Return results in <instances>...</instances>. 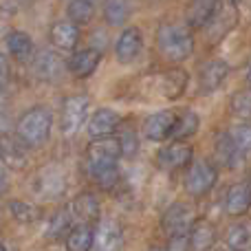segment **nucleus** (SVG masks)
<instances>
[{
	"instance_id": "nucleus-35",
	"label": "nucleus",
	"mask_w": 251,
	"mask_h": 251,
	"mask_svg": "<svg viewBox=\"0 0 251 251\" xmlns=\"http://www.w3.org/2000/svg\"><path fill=\"white\" fill-rule=\"evenodd\" d=\"M187 247H190V234H181L170 238V247L165 251H187Z\"/></svg>"
},
{
	"instance_id": "nucleus-3",
	"label": "nucleus",
	"mask_w": 251,
	"mask_h": 251,
	"mask_svg": "<svg viewBox=\"0 0 251 251\" xmlns=\"http://www.w3.org/2000/svg\"><path fill=\"white\" fill-rule=\"evenodd\" d=\"M53 126V115L49 108L35 106V108L26 110L16 124V134L25 146H40L49 139Z\"/></svg>"
},
{
	"instance_id": "nucleus-18",
	"label": "nucleus",
	"mask_w": 251,
	"mask_h": 251,
	"mask_svg": "<svg viewBox=\"0 0 251 251\" xmlns=\"http://www.w3.org/2000/svg\"><path fill=\"white\" fill-rule=\"evenodd\" d=\"M71 209H73V216L84 221L86 225L100 221V201H97V196L91 194V192H84V194L75 196Z\"/></svg>"
},
{
	"instance_id": "nucleus-8",
	"label": "nucleus",
	"mask_w": 251,
	"mask_h": 251,
	"mask_svg": "<svg viewBox=\"0 0 251 251\" xmlns=\"http://www.w3.org/2000/svg\"><path fill=\"white\" fill-rule=\"evenodd\" d=\"M236 25V9L234 4H221L218 7V11L214 13V18L205 25V35H207V40L212 44L221 42L223 38H225L227 33H229L231 29H234Z\"/></svg>"
},
{
	"instance_id": "nucleus-11",
	"label": "nucleus",
	"mask_w": 251,
	"mask_h": 251,
	"mask_svg": "<svg viewBox=\"0 0 251 251\" xmlns=\"http://www.w3.org/2000/svg\"><path fill=\"white\" fill-rule=\"evenodd\" d=\"M225 209L229 216H245L251 209V181H240L229 187L225 199Z\"/></svg>"
},
{
	"instance_id": "nucleus-16",
	"label": "nucleus",
	"mask_w": 251,
	"mask_h": 251,
	"mask_svg": "<svg viewBox=\"0 0 251 251\" xmlns=\"http://www.w3.org/2000/svg\"><path fill=\"white\" fill-rule=\"evenodd\" d=\"M101 60V53L97 49H82V51L73 53L69 60V71L75 75V77H88L93 71L97 69Z\"/></svg>"
},
{
	"instance_id": "nucleus-34",
	"label": "nucleus",
	"mask_w": 251,
	"mask_h": 251,
	"mask_svg": "<svg viewBox=\"0 0 251 251\" xmlns=\"http://www.w3.org/2000/svg\"><path fill=\"white\" fill-rule=\"evenodd\" d=\"M122 141V148H124V154L126 156H134L137 154V148H139V141H137V134L132 132V128H126L119 137Z\"/></svg>"
},
{
	"instance_id": "nucleus-20",
	"label": "nucleus",
	"mask_w": 251,
	"mask_h": 251,
	"mask_svg": "<svg viewBox=\"0 0 251 251\" xmlns=\"http://www.w3.org/2000/svg\"><path fill=\"white\" fill-rule=\"evenodd\" d=\"M216 243V229L207 221H196L190 229V247L194 251H207Z\"/></svg>"
},
{
	"instance_id": "nucleus-15",
	"label": "nucleus",
	"mask_w": 251,
	"mask_h": 251,
	"mask_svg": "<svg viewBox=\"0 0 251 251\" xmlns=\"http://www.w3.org/2000/svg\"><path fill=\"white\" fill-rule=\"evenodd\" d=\"M227 75H229V64L225 60H212L201 69V88L207 93L216 91L225 84Z\"/></svg>"
},
{
	"instance_id": "nucleus-39",
	"label": "nucleus",
	"mask_w": 251,
	"mask_h": 251,
	"mask_svg": "<svg viewBox=\"0 0 251 251\" xmlns=\"http://www.w3.org/2000/svg\"><path fill=\"white\" fill-rule=\"evenodd\" d=\"M152 251H165V249H159V247H154V249H152Z\"/></svg>"
},
{
	"instance_id": "nucleus-12",
	"label": "nucleus",
	"mask_w": 251,
	"mask_h": 251,
	"mask_svg": "<svg viewBox=\"0 0 251 251\" xmlns=\"http://www.w3.org/2000/svg\"><path fill=\"white\" fill-rule=\"evenodd\" d=\"M119 124H122V119H119V115L115 113V110L100 108L97 113L91 115V119H88V134H91L93 139L110 137V134L119 128Z\"/></svg>"
},
{
	"instance_id": "nucleus-32",
	"label": "nucleus",
	"mask_w": 251,
	"mask_h": 251,
	"mask_svg": "<svg viewBox=\"0 0 251 251\" xmlns=\"http://www.w3.org/2000/svg\"><path fill=\"white\" fill-rule=\"evenodd\" d=\"M11 214L16 216V221L20 223H33L38 218V209L29 203H22V201H11Z\"/></svg>"
},
{
	"instance_id": "nucleus-2",
	"label": "nucleus",
	"mask_w": 251,
	"mask_h": 251,
	"mask_svg": "<svg viewBox=\"0 0 251 251\" xmlns=\"http://www.w3.org/2000/svg\"><path fill=\"white\" fill-rule=\"evenodd\" d=\"M187 86V73L183 69H170L161 73H152L141 79V91L148 97L161 100H178Z\"/></svg>"
},
{
	"instance_id": "nucleus-38",
	"label": "nucleus",
	"mask_w": 251,
	"mask_h": 251,
	"mask_svg": "<svg viewBox=\"0 0 251 251\" xmlns=\"http://www.w3.org/2000/svg\"><path fill=\"white\" fill-rule=\"evenodd\" d=\"M0 251H7V249H4V245H2V243H0Z\"/></svg>"
},
{
	"instance_id": "nucleus-37",
	"label": "nucleus",
	"mask_w": 251,
	"mask_h": 251,
	"mask_svg": "<svg viewBox=\"0 0 251 251\" xmlns=\"http://www.w3.org/2000/svg\"><path fill=\"white\" fill-rule=\"evenodd\" d=\"M2 71H4V66H2V57H0V79H2Z\"/></svg>"
},
{
	"instance_id": "nucleus-27",
	"label": "nucleus",
	"mask_w": 251,
	"mask_h": 251,
	"mask_svg": "<svg viewBox=\"0 0 251 251\" xmlns=\"http://www.w3.org/2000/svg\"><path fill=\"white\" fill-rule=\"evenodd\" d=\"M104 16H106V22L113 26H119L128 20L130 16V4L128 0H106L104 4Z\"/></svg>"
},
{
	"instance_id": "nucleus-9",
	"label": "nucleus",
	"mask_w": 251,
	"mask_h": 251,
	"mask_svg": "<svg viewBox=\"0 0 251 251\" xmlns=\"http://www.w3.org/2000/svg\"><path fill=\"white\" fill-rule=\"evenodd\" d=\"M192 146L183 141H174L170 146H165L163 150H159L156 154V165L161 170H178V168H185V165L192 163Z\"/></svg>"
},
{
	"instance_id": "nucleus-25",
	"label": "nucleus",
	"mask_w": 251,
	"mask_h": 251,
	"mask_svg": "<svg viewBox=\"0 0 251 251\" xmlns=\"http://www.w3.org/2000/svg\"><path fill=\"white\" fill-rule=\"evenodd\" d=\"M196 130H199V115L192 113V110H185L183 115L176 117V124H174L170 137H172L174 141H185L187 137L196 134Z\"/></svg>"
},
{
	"instance_id": "nucleus-23",
	"label": "nucleus",
	"mask_w": 251,
	"mask_h": 251,
	"mask_svg": "<svg viewBox=\"0 0 251 251\" xmlns=\"http://www.w3.org/2000/svg\"><path fill=\"white\" fill-rule=\"evenodd\" d=\"M7 49L16 60H29L33 53V40L25 31H11L7 35Z\"/></svg>"
},
{
	"instance_id": "nucleus-1",
	"label": "nucleus",
	"mask_w": 251,
	"mask_h": 251,
	"mask_svg": "<svg viewBox=\"0 0 251 251\" xmlns=\"http://www.w3.org/2000/svg\"><path fill=\"white\" fill-rule=\"evenodd\" d=\"M156 47L170 62H181L194 51V35L183 25H161L156 31Z\"/></svg>"
},
{
	"instance_id": "nucleus-26",
	"label": "nucleus",
	"mask_w": 251,
	"mask_h": 251,
	"mask_svg": "<svg viewBox=\"0 0 251 251\" xmlns=\"http://www.w3.org/2000/svg\"><path fill=\"white\" fill-rule=\"evenodd\" d=\"M35 71L42 79H55L62 71V62L57 60L55 53L51 51H42L35 57Z\"/></svg>"
},
{
	"instance_id": "nucleus-19",
	"label": "nucleus",
	"mask_w": 251,
	"mask_h": 251,
	"mask_svg": "<svg viewBox=\"0 0 251 251\" xmlns=\"http://www.w3.org/2000/svg\"><path fill=\"white\" fill-rule=\"evenodd\" d=\"M218 7H221V0H192L187 20H190V25L194 29H205V25L214 18Z\"/></svg>"
},
{
	"instance_id": "nucleus-31",
	"label": "nucleus",
	"mask_w": 251,
	"mask_h": 251,
	"mask_svg": "<svg viewBox=\"0 0 251 251\" xmlns=\"http://www.w3.org/2000/svg\"><path fill=\"white\" fill-rule=\"evenodd\" d=\"M229 134L243 154H251V122L236 124L234 128L229 130Z\"/></svg>"
},
{
	"instance_id": "nucleus-5",
	"label": "nucleus",
	"mask_w": 251,
	"mask_h": 251,
	"mask_svg": "<svg viewBox=\"0 0 251 251\" xmlns=\"http://www.w3.org/2000/svg\"><path fill=\"white\" fill-rule=\"evenodd\" d=\"M216 178H218V172H216V168H214L209 161H205V159L194 161V163L190 165V170H187V174H185L187 194H192V196L207 194V192L214 187Z\"/></svg>"
},
{
	"instance_id": "nucleus-14",
	"label": "nucleus",
	"mask_w": 251,
	"mask_h": 251,
	"mask_svg": "<svg viewBox=\"0 0 251 251\" xmlns=\"http://www.w3.org/2000/svg\"><path fill=\"white\" fill-rule=\"evenodd\" d=\"M141 44H143V38H141V31L137 26H128L122 35H119L117 44H115V53H117V60L119 62H130L139 55L141 51Z\"/></svg>"
},
{
	"instance_id": "nucleus-29",
	"label": "nucleus",
	"mask_w": 251,
	"mask_h": 251,
	"mask_svg": "<svg viewBox=\"0 0 251 251\" xmlns=\"http://www.w3.org/2000/svg\"><path fill=\"white\" fill-rule=\"evenodd\" d=\"M88 174H91V178L101 187V190H113V187L119 183V170H117V165H106V168L88 170Z\"/></svg>"
},
{
	"instance_id": "nucleus-36",
	"label": "nucleus",
	"mask_w": 251,
	"mask_h": 251,
	"mask_svg": "<svg viewBox=\"0 0 251 251\" xmlns=\"http://www.w3.org/2000/svg\"><path fill=\"white\" fill-rule=\"evenodd\" d=\"M247 84H249V88H251V60H249V66H247Z\"/></svg>"
},
{
	"instance_id": "nucleus-28",
	"label": "nucleus",
	"mask_w": 251,
	"mask_h": 251,
	"mask_svg": "<svg viewBox=\"0 0 251 251\" xmlns=\"http://www.w3.org/2000/svg\"><path fill=\"white\" fill-rule=\"evenodd\" d=\"M229 110L243 122H251V88L247 91H238L231 95L229 100Z\"/></svg>"
},
{
	"instance_id": "nucleus-6",
	"label": "nucleus",
	"mask_w": 251,
	"mask_h": 251,
	"mask_svg": "<svg viewBox=\"0 0 251 251\" xmlns=\"http://www.w3.org/2000/svg\"><path fill=\"white\" fill-rule=\"evenodd\" d=\"M88 117V97L86 95H73L62 106V132L66 137H73L82 124Z\"/></svg>"
},
{
	"instance_id": "nucleus-21",
	"label": "nucleus",
	"mask_w": 251,
	"mask_h": 251,
	"mask_svg": "<svg viewBox=\"0 0 251 251\" xmlns=\"http://www.w3.org/2000/svg\"><path fill=\"white\" fill-rule=\"evenodd\" d=\"M216 156H218V161H221L225 168H236L238 161H240V156H243V152H240L238 146L234 143L231 134L221 132L216 137Z\"/></svg>"
},
{
	"instance_id": "nucleus-17",
	"label": "nucleus",
	"mask_w": 251,
	"mask_h": 251,
	"mask_svg": "<svg viewBox=\"0 0 251 251\" xmlns=\"http://www.w3.org/2000/svg\"><path fill=\"white\" fill-rule=\"evenodd\" d=\"M97 251H119L124 245V231L115 221H104L95 234Z\"/></svg>"
},
{
	"instance_id": "nucleus-40",
	"label": "nucleus",
	"mask_w": 251,
	"mask_h": 251,
	"mask_svg": "<svg viewBox=\"0 0 251 251\" xmlns=\"http://www.w3.org/2000/svg\"><path fill=\"white\" fill-rule=\"evenodd\" d=\"M0 159H2V152H0Z\"/></svg>"
},
{
	"instance_id": "nucleus-13",
	"label": "nucleus",
	"mask_w": 251,
	"mask_h": 251,
	"mask_svg": "<svg viewBox=\"0 0 251 251\" xmlns=\"http://www.w3.org/2000/svg\"><path fill=\"white\" fill-rule=\"evenodd\" d=\"M77 40H79V31L77 25L71 20H60L51 26V44L57 49V51H73L77 47Z\"/></svg>"
},
{
	"instance_id": "nucleus-4",
	"label": "nucleus",
	"mask_w": 251,
	"mask_h": 251,
	"mask_svg": "<svg viewBox=\"0 0 251 251\" xmlns=\"http://www.w3.org/2000/svg\"><path fill=\"white\" fill-rule=\"evenodd\" d=\"M122 154H124V148L119 139H115V137L93 139L86 148V165H88V170L117 165Z\"/></svg>"
},
{
	"instance_id": "nucleus-33",
	"label": "nucleus",
	"mask_w": 251,
	"mask_h": 251,
	"mask_svg": "<svg viewBox=\"0 0 251 251\" xmlns=\"http://www.w3.org/2000/svg\"><path fill=\"white\" fill-rule=\"evenodd\" d=\"M69 223L71 221H69V214H66V212L55 214V216H53V221H51V225H49V236H53V238H60V236L66 231Z\"/></svg>"
},
{
	"instance_id": "nucleus-22",
	"label": "nucleus",
	"mask_w": 251,
	"mask_h": 251,
	"mask_svg": "<svg viewBox=\"0 0 251 251\" xmlns=\"http://www.w3.org/2000/svg\"><path fill=\"white\" fill-rule=\"evenodd\" d=\"M93 245H95V231L86 223L71 229L66 236V249L69 251H91Z\"/></svg>"
},
{
	"instance_id": "nucleus-30",
	"label": "nucleus",
	"mask_w": 251,
	"mask_h": 251,
	"mask_svg": "<svg viewBox=\"0 0 251 251\" xmlns=\"http://www.w3.org/2000/svg\"><path fill=\"white\" fill-rule=\"evenodd\" d=\"M69 18L75 25H88L93 18V2L91 0H71L69 2Z\"/></svg>"
},
{
	"instance_id": "nucleus-24",
	"label": "nucleus",
	"mask_w": 251,
	"mask_h": 251,
	"mask_svg": "<svg viewBox=\"0 0 251 251\" xmlns=\"http://www.w3.org/2000/svg\"><path fill=\"white\" fill-rule=\"evenodd\" d=\"M227 245L231 251H251V225L236 223L227 231Z\"/></svg>"
},
{
	"instance_id": "nucleus-10",
	"label": "nucleus",
	"mask_w": 251,
	"mask_h": 251,
	"mask_svg": "<svg viewBox=\"0 0 251 251\" xmlns=\"http://www.w3.org/2000/svg\"><path fill=\"white\" fill-rule=\"evenodd\" d=\"M176 117L172 110H159V113L150 115V117L143 122V134H146L150 141H163L172 134V128L176 124Z\"/></svg>"
},
{
	"instance_id": "nucleus-7",
	"label": "nucleus",
	"mask_w": 251,
	"mask_h": 251,
	"mask_svg": "<svg viewBox=\"0 0 251 251\" xmlns=\"http://www.w3.org/2000/svg\"><path fill=\"white\" fill-rule=\"evenodd\" d=\"M196 223L194 218V209L187 203H174L172 207L165 212L163 216V229L168 231V236H181V234H190L192 225Z\"/></svg>"
}]
</instances>
